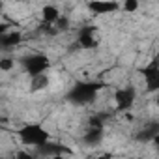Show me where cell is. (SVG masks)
Instances as JSON below:
<instances>
[{"label":"cell","mask_w":159,"mask_h":159,"mask_svg":"<svg viewBox=\"0 0 159 159\" xmlns=\"http://www.w3.org/2000/svg\"><path fill=\"white\" fill-rule=\"evenodd\" d=\"M17 137L21 139L23 144L36 146V148H39V146H43V144H47L51 140L49 131L41 124H26V125H23L21 129H17Z\"/></svg>","instance_id":"obj_1"},{"label":"cell","mask_w":159,"mask_h":159,"mask_svg":"<svg viewBox=\"0 0 159 159\" xmlns=\"http://www.w3.org/2000/svg\"><path fill=\"white\" fill-rule=\"evenodd\" d=\"M101 88H103V83H77L67 92V99L75 105H86L96 99Z\"/></svg>","instance_id":"obj_2"},{"label":"cell","mask_w":159,"mask_h":159,"mask_svg":"<svg viewBox=\"0 0 159 159\" xmlns=\"http://www.w3.org/2000/svg\"><path fill=\"white\" fill-rule=\"evenodd\" d=\"M23 67L30 75V79H38L47 73V69L51 67V60L45 54H30L23 58Z\"/></svg>","instance_id":"obj_3"},{"label":"cell","mask_w":159,"mask_h":159,"mask_svg":"<svg viewBox=\"0 0 159 159\" xmlns=\"http://www.w3.org/2000/svg\"><path fill=\"white\" fill-rule=\"evenodd\" d=\"M135 99H137V94H135V90H133L131 86H127V88H120V90H116V92H114L116 111H120V112L129 111V109L133 107Z\"/></svg>","instance_id":"obj_4"},{"label":"cell","mask_w":159,"mask_h":159,"mask_svg":"<svg viewBox=\"0 0 159 159\" xmlns=\"http://www.w3.org/2000/svg\"><path fill=\"white\" fill-rule=\"evenodd\" d=\"M88 10L94 15H111L120 10V4L112 2V0H92L88 2Z\"/></svg>","instance_id":"obj_5"},{"label":"cell","mask_w":159,"mask_h":159,"mask_svg":"<svg viewBox=\"0 0 159 159\" xmlns=\"http://www.w3.org/2000/svg\"><path fill=\"white\" fill-rule=\"evenodd\" d=\"M140 73L146 81V88L150 92H159V64H150L140 69Z\"/></svg>","instance_id":"obj_6"},{"label":"cell","mask_w":159,"mask_h":159,"mask_svg":"<svg viewBox=\"0 0 159 159\" xmlns=\"http://www.w3.org/2000/svg\"><path fill=\"white\" fill-rule=\"evenodd\" d=\"M77 45L79 49H96L98 47V39L94 38V28L84 26L77 36Z\"/></svg>","instance_id":"obj_7"},{"label":"cell","mask_w":159,"mask_h":159,"mask_svg":"<svg viewBox=\"0 0 159 159\" xmlns=\"http://www.w3.org/2000/svg\"><path fill=\"white\" fill-rule=\"evenodd\" d=\"M38 150H39V153L49 155V159H51V157H54V155H69V153H71V150H69L67 146L58 144V142H51V140H49L47 144L39 146Z\"/></svg>","instance_id":"obj_8"},{"label":"cell","mask_w":159,"mask_h":159,"mask_svg":"<svg viewBox=\"0 0 159 159\" xmlns=\"http://www.w3.org/2000/svg\"><path fill=\"white\" fill-rule=\"evenodd\" d=\"M23 41V34L21 30H10L6 34L0 36V45H2L4 51H10V49H15L17 45H21Z\"/></svg>","instance_id":"obj_9"},{"label":"cell","mask_w":159,"mask_h":159,"mask_svg":"<svg viewBox=\"0 0 159 159\" xmlns=\"http://www.w3.org/2000/svg\"><path fill=\"white\" fill-rule=\"evenodd\" d=\"M60 17H62V15H60V11H58L56 6L47 4V6L41 8V19L45 21V25H56V21H58Z\"/></svg>","instance_id":"obj_10"},{"label":"cell","mask_w":159,"mask_h":159,"mask_svg":"<svg viewBox=\"0 0 159 159\" xmlns=\"http://www.w3.org/2000/svg\"><path fill=\"white\" fill-rule=\"evenodd\" d=\"M139 2H137V0H125V2L122 4V10L124 11H127V13H135L137 10H139Z\"/></svg>","instance_id":"obj_11"},{"label":"cell","mask_w":159,"mask_h":159,"mask_svg":"<svg viewBox=\"0 0 159 159\" xmlns=\"http://www.w3.org/2000/svg\"><path fill=\"white\" fill-rule=\"evenodd\" d=\"M47 84H49V79H47L45 75H41V77H38V79H32V88H34V90L45 88Z\"/></svg>","instance_id":"obj_12"},{"label":"cell","mask_w":159,"mask_h":159,"mask_svg":"<svg viewBox=\"0 0 159 159\" xmlns=\"http://www.w3.org/2000/svg\"><path fill=\"white\" fill-rule=\"evenodd\" d=\"M54 28L56 30H60V32H64V30H67L69 28V19L66 17V15H62L58 21H56V25H54Z\"/></svg>","instance_id":"obj_13"},{"label":"cell","mask_w":159,"mask_h":159,"mask_svg":"<svg viewBox=\"0 0 159 159\" xmlns=\"http://www.w3.org/2000/svg\"><path fill=\"white\" fill-rule=\"evenodd\" d=\"M13 66H15V62H13L11 58H8V56L0 60V69H2V71H11Z\"/></svg>","instance_id":"obj_14"},{"label":"cell","mask_w":159,"mask_h":159,"mask_svg":"<svg viewBox=\"0 0 159 159\" xmlns=\"http://www.w3.org/2000/svg\"><path fill=\"white\" fill-rule=\"evenodd\" d=\"M13 159H38L34 153H30V152H26V150H19V152H15V155H13Z\"/></svg>","instance_id":"obj_15"},{"label":"cell","mask_w":159,"mask_h":159,"mask_svg":"<svg viewBox=\"0 0 159 159\" xmlns=\"http://www.w3.org/2000/svg\"><path fill=\"white\" fill-rule=\"evenodd\" d=\"M152 144H153L155 148H159V133H157V135H155V137L152 139Z\"/></svg>","instance_id":"obj_16"},{"label":"cell","mask_w":159,"mask_h":159,"mask_svg":"<svg viewBox=\"0 0 159 159\" xmlns=\"http://www.w3.org/2000/svg\"><path fill=\"white\" fill-rule=\"evenodd\" d=\"M51 159H66V155H54V157H51Z\"/></svg>","instance_id":"obj_17"},{"label":"cell","mask_w":159,"mask_h":159,"mask_svg":"<svg viewBox=\"0 0 159 159\" xmlns=\"http://www.w3.org/2000/svg\"><path fill=\"white\" fill-rule=\"evenodd\" d=\"M155 103H157V107H159V96H157V99H155Z\"/></svg>","instance_id":"obj_18"}]
</instances>
